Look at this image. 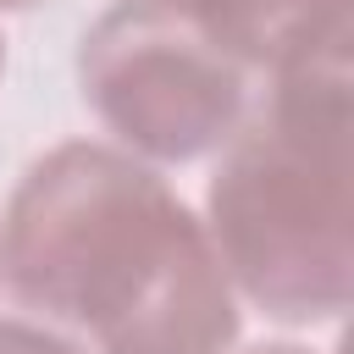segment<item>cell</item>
<instances>
[{"label": "cell", "instance_id": "obj_1", "mask_svg": "<svg viewBox=\"0 0 354 354\" xmlns=\"http://www.w3.org/2000/svg\"><path fill=\"white\" fill-rule=\"evenodd\" d=\"M0 271L100 354H221L238 299L205 221L133 155L61 144L11 194Z\"/></svg>", "mask_w": 354, "mask_h": 354}, {"label": "cell", "instance_id": "obj_2", "mask_svg": "<svg viewBox=\"0 0 354 354\" xmlns=\"http://www.w3.org/2000/svg\"><path fill=\"white\" fill-rule=\"evenodd\" d=\"M205 232L266 315L304 326L348 304V28L266 72L221 144Z\"/></svg>", "mask_w": 354, "mask_h": 354}, {"label": "cell", "instance_id": "obj_3", "mask_svg": "<svg viewBox=\"0 0 354 354\" xmlns=\"http://www.w3.org/2000/svg\"><path fill=\"white\" fill-rule=\"evenodd\" d=\"M254 66L216 44L166 0L111 6L77 50V83L94 116L149 160L221 149L254 105Z\"/></svg>", "mask_w": 354, "mask_h": 354}, {"label": "cell", "instance_id": "obj_4", "mask_svg": "<svg viewBox=\"0 0 354 354\" xmlns=\"http://www.w3.org/2000/svg\"><path fill=\"white\" fill-rule=\"evenodd\" d=\"M166 6L194 17L216 44H227L254 72H271L288 55L348 28V0H166Z\"/></svg>", "mask_w": 354, "mask_h": 354}, {"label": "cell", "instance_id": "obj_5", "mask_svg": "<svg viewBox=\"0 0 354 354\" xmlns=\"http://www.w3.org/2000/svg\"><path fill=\"white\" fill-rule=\"evenodd\" d=\"M0 354H88V348L33 321H0Z\"/></svg>", "mask_w": 354, "mask_h": 354}, {"label": "cell", "instance_id": "obj_6", "mask_svg": "<svg viewBox=\"0 0 354 354\" xmlns=\"http://www.w3.org/2000/svg\"><path fill=\"white\" fill-rule=\"evenodd\" d=\"M249 354H310V348H293V343H271V348H249Z\"/></svg>", "mask_w": 354, "mask_h": 354}, {"label": "cell", "instance_id": "obj_7", "mask_svg": "<svg viewBox=\"0 0 354 354\" xmlns=\"http://www.w3.org/2000/svg\"><path fill=\"white\" fill-rule=\"evenodd\" d=\"M0 6H33V0H0Z\"/></svg>", "mask_w": 354, "mask_h": 354}, {"label": "cell", "instance_id": "obj_8", "mask_svg": "<svg viewBox=\"0 0 354 354\" xmlns=\"http://www.w3.org/2000/svg\"><path fill=\"white\" fill-rule=\"evenodd\" d=\"M0 66H6V39H0Z\"/></svg>", "mask_w": 354, "mask_h": 354}]
</instances>
